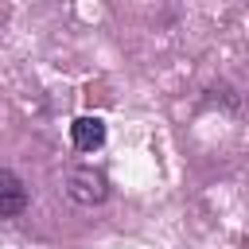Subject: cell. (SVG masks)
Returning <instances> with one entry per match:
<instances>
[{
    "label": "cell",
    "instance_id": "6da1fadb",
    "mask_svg": "<svg viewBox=\"0 0 249 249\" xmlns=\"http://www.w3.org/2000/svg\"><path fill=\"white\" fill-rule=\"evenodd\" d=\"M62 191L78 206H101L109 198V179L97 167H70L66 179H62Z\"/></svg>",
    "mask_w": 249,
    "mask_h": 249
},
{
    "label": "cell",
    "instance_id": "7a4b0ae2",
    "mask_svg": "<svg viewBox=\"0 0 249 249\" xmlns=\"http://www.w3.org/2000/svg\"><path fill=\"white\" fill-rule=\"evenodd\" d=\"M27 202H31V195H27L23 179L16 171L0 167V218H19L27 210Z\"/></svg>",
    "mask_w": 249,
    "mask_h": 249
},
{
    "label": "cell",
    "instance_id": "3957f363",
    "mask_svg": "<svg viewBox=\"0 0 249 249\" xmlns=\"http://www.w3.org/2000/svg\"><path fill=\"white\" fill-rule=\"evenodd\" d=\"M70 144L78 152H97L105 144V121L101 117H78L70 124Z\"/></svg>",
    "mask_w": 249,
    "mask_h": 249
}]
</instances>
